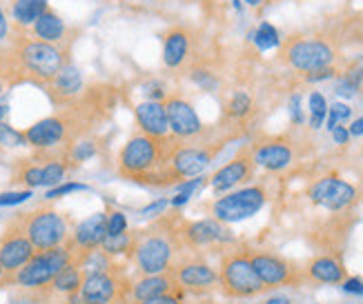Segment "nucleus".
<instances>
[{
    "mask_svg": "<svg viewBox=\"0 0 363 304\" xmlns=\"http://www.w3.org/2000/svg\"><path fill=\"white\" fill-rule=\"evenodd\" d=\"M67 65V52L60 45L18 36L5 52H0V78L9 83L50 85Z\"/></svg>",
    "mask_w": 363,
    "mask_h": 304,
    "instance_id": "1",
    "label": "nucleus"
},
{
    "mask_svg": "<svg viewBox=\"0 0 363 304\" xmlns=\"http://www.w3.org/2000/svg\"><path fill=\"white\" fill-rule=\"evenodd\" d=\"M179 147L174 136L152 138L143 131L134 134L118 156V173L132 182H147L152 185L161 169L167 165V160Z\"/></svg>",
    "mask_w": 363,
    "mask_h": 304,
    "instance_id": "2",
    "label": "nucleus"
},
{
    "mask_svg": "<svg viewBox=\"0 0 363 304\" xmlns=\"http://www.w3.org/2000/svg\"><path fill=\"white\" fill-rule=\"evenodd\" d=\"M72 260H74V255H72L69 242L62 245V247H56V249L36 251L34 255H31V260L18 271V274L11 276V280L18 286H23V289L40 291V289H47V286H52L54 278Z\"/></svg>",
    "mask_w": 363,
    "mask_h": 304,
    "instance_id": "3",
    "label": "nucleus"
},
{
    "mask_svg": "<svg viewBox=\"0 0 363 304\" xmlns=\"http://www.w3.org/2000/svg\"><path fill=\"white\" fill-rule=\"evenodd\" d=\"M177 233H161V231H145L134 235V262L143 276L165 274L172 269L177 253Z\"/></svg>",
    "mask_w": 363,
    "mask_h": 304,
    "instance_id": "4",
    "label": "nucleus"
},
{
    "mask_svg": "<svg viewBox=\"0 0 363 304\" xmlns=\"http://www.w3.org/2000/svg\"><path fill=\"white\" fill-rule=\"evenodd\" d=\"M21 225L34 245L36 251L56 249L69 242V225L67 218L54 209H36L31 214H18Z\"/></svg>",
    "mask_w": 363,
    "mask_h": 304,
    "instance_id": "5",
    "label": "nucleus"
},
{
    "mask_svg": "<svg viewBox=\"0 0 363 304\" xmlns=\"http://www.w3.org/2000/svg\"><path fill=\"white\" fill-rule=\"evenodd\" d=\"M83 131V122L76 118L74 111H60V114L47 116L38 122H34L25 134V140L29 147L47 151L58 145H65L74 136Z\"/></svg>",
    "mask_w": 363,
    "mask_h": 304,
    "instance_id": "6",
    "label": "nucleus"
},
{
    "mask_svg": "<svg viewBox=\"0 0 363 304\" xmlns=\"http://www.w3.org/2000/svg\"><path fill=\"white\" fill-rule=\"evenodd\" d=\"M212 158H214V151H210V149L179 145L152 185L154 187H169V185L177 187L189 178H196V175H201L210 167Z\"/></svg>",
    "mask_w": 363,
    "mask_h": 304,
    "instance_id": "7",
    "label": "nucleus"
},
{
    "mask_svg": "<svg viewBox=\"0 0 363 304\" xmlns=\"http://www.w3.org/2000/svg\"><path fill=\"white\" fill-rule=\"evenodd\" d=\"M218 282L232 298H255L265 291L247 253H230L223 258L218 271Z\"/></svg>",
    "mask_w": 363,
    "mask_h": 304,
    "instance_id": "8",
    "label": "nucleus"
},
{
    "mask_svg": "<svg viewBox=\"0 0 363 304\" xmlns=\"http://www.w3.org/2000/svg\"><path fill=\"white\" fill-rule=\"evenodd\" d=\"M267 202L265 189L263 187H243L239 191L225 194L223 198H216L212 204V218L223 222V225H232V222H243L252 216H257Z\"/></svg>",
    "mask_w": 363,
    "mask_h": 304,
    "instance_id": "9",
    "label": "nucleus"
},
{
    "mask_svg": "<svg viewBox=\"0 0 363 304\" xmlns=\"http://www.w3.org/2000/svg\"><path fill=\"white\" fill-rule=\"evenodd\" d=\"M36 253L34 245L29 242V238L21 225L18 218L9 220L5 233L0 235V262H3L5 274L11 278L31 260V255Z\"/></svg>",
    "mask_w": 363,
    "mask_h": 304,
    "instance_id": "10",
    "label": "nucleus"
},
{
    "mask_svg": "<svg viewBox=\"0 0 363 304\" xmlns=\"http://www.w3.org/2000/svg\"><path fill=\"white\" fill-rule=\"evenodd\" d=\"M247 255L259 280L265 284V289H274V286H296L303 280L301 271L286 258H279V255L263 253V251L247 253Z\"/></svg>",
    "mask_w": 363,
    "mask_h": 304,
    "instance_id": "11",
    "label": "nucleus"
},
{
    "mask_svg": "<svg viewBox=\"0 0 363 304\" xmlns=\"http://www.w3.org/2000/svg\"><path fill=\"white\" fill-rule=\"evenodd\" d=\"M308 198L328 211H345L354 204L357 189L339 175H325L308 189Z\"/></svg>",
    "mask_w": 363,
    "mask_h": 304,
    "instance_id": "12",
    "label": "nucleus"
},
{
    "mask_svg": "<svg viewBox=\"0 0 363 304\" xmlns=\"http://www.w3.org/2000/svg\"><path fill=\"white\" fill-rule=\"evenodd\" d=\"M286 58L296 71L312 74L333 65L335 52L325 40H292L286 49Z\"/></svg>",
    "mask_w": 363,
    "mask_h": 304,
    "instance_id": "13",
    "label": "nucleus"
},
{
    "mask_svg": "<svg viewBox=\"0 0 363 304\" xmlns=\"http://www.w3.org/2000/svg\"><path fill=\"white\" fill-rule=\"evenodd\" d=\"M165 114H167V124L169 131L177 140H192L203 134V122L196 114L194 105L181 98V95H169L165 98Z\"/></svg>",
    "mask_w": 363,
    "mask_h": 304,
    "instance_id": "14",
    "label": "nucleus"
},
{
    "mask_svg": "<svg viewBox=\"0 0 363 304\" xmlns=\"http://www.w3.org/2000/svg\"><path fill=\"white\" fill-rule=\"evenodd\" d=\"M177 240H181L187 247H208V245H225L234 242L232 231L214 218H203L187 222L177 231Z\"/></svg>",
    "mask_w": 363,
    "mask_h": 304,
    "instance_id": "15",
    "label": "nucleus"
},
{
    "mask_svg": "<svg viewBox=\"0 0 363 304\" xmlns=\"http://www.w3.org/2000/svg\"><path fill=\"white\" fill-rule=\"evenodd\" d=\"M105 238H107V214L105 211H99V214L89 216L87 220H83L69 238V247H72V255H74L72 262H76L81 255H85L94 249H101Z\"/></svg>",
    "mask_w": 363,
    "mask_h": 304,
    "instance_id": "16",
    "label": "nucleus"
},
{
    "mask_svg": "<svg viewBox=\"0 0 363 304\" xmlns=\"http://www.w3.org/2000/svg\"><path fill=\"white\" fill-rule=\"evenodd\" d=\"M181 289L203 291L218 282V271L203 260H183L169 269Z\"/></svg>",
    "mask_w": 363,
    "mask_h": 304,
    "instance_id": "17",
    "label": "nucleus"
},
{
    "mask_svg": "<svg viewBox=\"0 0 363 304\" xmlns=\"http://www.w3.org/2000/svg\"><path fill=\"white\" fill-rule=\"evenodd\" d=\"M252 175H255L252 153H239L234 160H230L228 165H223L212 175L210 185H212L214 194H225V191H232L234 187L247 182Z\"/></svg>",
    "mask_w": 363,
    "mask_h": 304,
    "instance_id": "18",
    "label": "nucleus"
},
{
    "mask_svg": "<svg viewBox=\"0 0 363 304\" xmlns=\"http://www.w3.org/2000/svg\"><path fill=\"white\" fill-rule=\"evenodd\" d=\"M121 291V280L112 271L103 274H83L81 298L85 304H109Z\"/></svg>",
    "mask_w": 363,
    "mask_h": 304,
    "instance_id": "19",
    "label": "nucleus"
},
{
    "mask_svg": "<svg viewBox=\"0 0 363 304\" xmlns=\"http://www.w3.org/2000/svg\"><path fill=\"white\" fill-rule=\"evenodd\" d=\"M292 147L283 140H270V142H261L252 151V163L265 171H283L292 165Z\"/></svg>",
    "mask_w": 363,
    "mask_h": 304,
    "instance_id": "20",
    "label": "nucleus"
},
{
    "mask_svg": "<svg viewBox=\"0 0 363 304\" xmlns=\"http://www.w3.org/2000/svg\"><path fill=\"white\" fill-rule=\"evenodd\" d=\"M47 91H50L52 100L58 103V105L76 100L78 93L83 91V74H81V69L67 62V65L60 69V74L52 80L50 85H47Z\"/></svg>",
    "mask_w": 363,
    "mask_h": 304,
    "instance_id": "21",
    "label": "nucleus"
},
{
    "mask_svg": "<svg viewBox=\"0 0 363 304\" xmlns=\"http://www.w3.org/2000/svg\"><path fill=\"white\" fill-rule=\"evenodd\" d=\"M134 114H136V122L143 134H147L152 138H165L169 134L167 114H165L163 103H156V100L140 103V105H136Z\"/></svg>",
    "mask_w": 363,
    "mask_h": 304,
    "instance_id": "22",
    "label": "nucleus"
},
{
    "mask_svg": "<svg viewBox=\"0 0 363 304\" xmlns=\"http://www.w3.org/2000/svg\"><path fill=\"white\" fill-rule=\"evenodd\" d=\"M181 289L177 284L172 271H165V274H156V276H143L138 282H134L132 286V296L136 302H145L159 296H172V291Z\"/></svg>",
    "mask_w": 363,
    "mask_h": 304,
    "instance_id": "23",
    "label": "nucleus"
},
{
    "mask_svg": "<svg viewBox=\"0 0 363 304\" xmlns=\"http://www.w3.org/2000/svg\"><path fill=\"white\" fill-rule=\"evenodd\" d=\"M306 278L317 284H341L345 280V267L335 255H319L306 267Z\"/></svg>",
    "mask_w": 363,
    "mask_h": 304,
    "instance_id": "24",
    "label": "nucleus"
},
{
    "mask_svg": "<svg viewBox=\"0 0 363 304\" xmlns=\"http://www.w3.org/2000/svg\"><path fill=\"white\" fill-rule=\"evenodd\" d=\"M189 54V36L185 29H169L163 40V62L167 69H179Z\"/></svg>",
    "mask_w": 363,
    "mask_h": 304,
    "instance_id": "25",
    "label": "nucleus"
},
{
    "mask_svg": "<svg viewBox=\"0 0 363 304\" xmlns=\"http://www.w3.org/2000/svg\"><path fill=\"white\" fill-rule=\"evenodd\" d=\"M31 31H34V38L36 40L50 42V45H60L62 40H65L67 27H65V21H62L56 11L47 9L40 16V18L34 25H31Z\"/></svg>",
    "mask_w": 363,
    "mask_h": 304,
    "instance_id": "26",
    "label": "nucleus"
},
{
    "mask_svg": "<svg viewBox=\"0 0 363 304\" xmlns=\"http://www.w3.org/2000/svg\"><path fill=\"white\" fill-rule=\"evenodd\" d=\"M47 9H50L47 0H13L11 16L18 27H31Z\"/></svg>",
    "mask_w": 363,
    "mask_h": 304,
    "instance_id": "27",
    "label": "nucleus"
},
{
    "mask_svg": "<svg viewBox=\"0 0 363 304\" xmlns=\"http://www.w3.org/2000/svg\"><path fill=\"white\" fill-rule=\"evenodd\" d=\"M81 284H83V271L81 267H78L76 262H69L65 269L60 271V274L54 278L52 286L50 289L58 296H72L76 291H81Z\"/></svg>",
    "mask_w": 363,
    "mask_h": 304,
    "instance_id": "28",
    "label": "nucleus"
},
{
    "mask_svg": "<svg viewBox=\"0 0 363 304\" xmlns=\"http://www.w3.org/2000/svg\"><path fill=\"white\" fill-rule=\"evenodd\" d=\"M250 38L255 40V45L259 47L261 52H267V49H274V47L281 45V36H279V31L274 25L270 23H261L257 27V31H252Z\"/></svg>",
    "mask_w": 363,
    "mask_h": 304,
    "instance_id": "29",
    "label": "nucleus"
},
{
    "mask_svg": "<svg viewBox=\"0 0 363 304\" xmlns=\"http://www.w3.org/2000/svg\"><path fill=\"white\" fill-rule=\"evenodd\" d=\"M65 173H67V165H65V158L58 160V158H52L47 160L43 165V187H58L65 180Z\"/></svg>",
    "mask_w": 363,
    "mask_h": 304,
    "instance_id": "30",
    "label": "nucleus"
},
{
    "mask_svg": "<svg viewBox=\"0 0 363 304\" xmlns=\"http://www.w3.org/2000/svg\"><path fill=\"white\" fill-rule=\"evenodd\" d=\"M134 235L136 233H121V235H107L105 242L101 245V249L114 258V255H123V253H130L134 251Z\"/></svg>",
    "mask_w": 363,
    "mask_h": 304,
    "instance_id": "31",
    "label": "nucleus"
},
{
    "mask_svg": "<svg viewBox=\"0 0 363 304\" xmlns=\"http://www.w3.org/2000/svg\"><path fill=\"white\" fill-rule=\"evenodd\" d=\"M308 107H310V127L312 129H321L328 118V103L323 98V93L312 91L308 98Z\"/></svg>",
    "mask_w": 363,
    "mask_h": 304,
    "instance_id": "32",
    "label": "nucleus"
},
{
    "mask_svg": "<svg viewBox=\"0 0 363 304\" xmlns=\"http://www.w3.org/2000/svg\"><path fill=\"white\" fill-rule=\"evenodd\" d=\"M250 109H252V98H250V93L245 91H236L230 103H228V116L230 118H245L250 114Z\"/></svg>",
    "mask_w": 363,
    "mask_h": 304,
    "instance_id": "33",
    "label": "nucleus"
},
{
    "mask_svg": "<svg viewBox=\"0 0 363 304\" xmlns=\"http://www.w3.org/2000/svg\"><path fill=\"white\" fill-rule=\"evenodd\" d=\"M94 156H96V142H91V140L74 142V145H69V149H67V158L72 163H87V160H91Z\"/></svg>",
    "mask_w": 363,
    "mask_h": 304,
    "instance_id": "34",
    "label": "nucleus"
},
{
    "mask_svg": "<svg viewBox=\"0 0 363 304\" xmlns=\"http://www.w3.org/2000/svg\"><path fill=\"white\" fill-rule=\"evenodd\" d=\"M23 145H27L25 134L18 131V129H13L11 124H7V122L0 120V147L13 149V147H23Z\"/></svg>",
    "mask_w": 363,
    "mask_h": 304,
    "instance_id": "35",
    "label": "nucleus"
},
{
    "mask_svg": "<svg viewBox=\"0 0 363 304\" xmlns=\"http://www.w3.org/2000/svg\"><path fill=\"white\" fill-rule=\"evenodd\" d=\"M352 116V109L345 105V103H335L333 107H328V129L333 131L337 124H343L345 120H348Z\"/></svg>",
    "mask_w": 363,
    "mask_h": 304,
    "instance_id": "36",
    "label": "nucleus"
},
{
    "mask_svg": "<svg viewBox=\"0 0 363 304\" xmlns=\"http://www.w3.org/2000/svg\"><path fill=\"white\" fill-rule=\"evenodd\" d=\"M189 78H192V83L196 87H201L203 91H214L218 87V78L208 69H194L192 74H189Z\"/></svg>",
    "mask_w": 363,
    "mask_h": 304,
    "instance_id": "37",
    "label": "nucleus"
},
{
    "mask_svg": "<svg viewBox=\"0 0 363 304\" xmlns=\"http://www.w3.org/2000/svg\"><path fill=\"white\" fill-rule=\"evenodd\" d=\"M76 191H87V185L83 182H62L58 187H52L50 191L45 194L47 200H58V198H65L69 194H76Z\"/></svg>",
    "mask_w": 363,
    "mask_h": 304,
    "instance_id": "38",
    "label": "nucleus"
},
{
    "mask_svg": "<svg viewBox=\"0 0 363 304\" xmlns=\"http://www.w3.org/2000/svg\"><path fill=\"white\" fill-rule=\"evenodd\" d=\"M121 233H128V216L116 209L107 216V235H121Z\"/></svg>",
    "mask_w": 363,
    "mask_h": 304,
    "instance_id": "39",
    "label": "nucleus"
},
{
    "mask_svg": "<svg viewBox=\"0 0 363 304\" xmlns=\"http://www.w3.org/2000/svg\"><path fill=\"white\" fill-rule=\"evenodd\" d=\"M31 196H34V191H31V189H23V191H5V194H0V206H16V204H23V202H27Z\"/></svg>",
    "mask_w": 363,
    "mask_h": 304,
    "instance_id": "40",
    "label": "nucleus"
},
{
    "mask_svg": "<svg viewBox=\"0 0 363 304\" xmlns=\"http://www.w3.org/2000/svg\"><path fill=\"white\" fill-rule=\"evenodd\" d=\"M290 118L294 124H303L306 116H303V109H301V95L294 93L290 98Z\"/></svg>",
    "mask_w": 363,
    "mask_h": 304,
    "instance_id": "41",
    "label": "nucleus"
},
{
    "mask_svg": "<svg viewBox=\"0 0 363 304\" xmlns=\"http://www.w3.org/2000/svg\"><path fill=\"white\" fill-rule=\"evenodd\" d=\"M337 95H341V98H352V95H357V91H359V87L354 85V83H350L348 78H343L341 76V80L337 83Z\"/></svg>",
    "mask_w": 363,
    "mask_h": 304,
    "instance_id": "42",
    "label": "nucleus"
},
{
    "mask_svg": "<svg viewBox=\"0 0 363 304\" xmlns=\"http://www.w3.org/2000/svg\"><path fill=\"white\" fill-rule=\"evenodd\" d=\"M165 206H169V200L167 198H161V200L150 202L147 206H143V209H140V216H145V218H150V216H161V211L165 209Z\"/></svg>",
    "mask_w": 363,
    "mask_h": 304,
    "instance_id": "43",
    "label": "nucleus"
},
{
    "mask_svg": "<svg viewBox=\"0 0 363 304\" xmlns=\"http://www.w3.org/2000/svg\"><path fill=\"white\" fill-rule=\"evenodd\" d=\"M341 289L345 293H352V296H363V280L361 278H345L341 282Z\"/></svg>",
    "mask_w": 363,
    "mask_h": 304,
    "instance_id": "44",
    "label": "nucleus"
},
{
    "mask_svg": "<svg viewBox=\"0 0 363 304\" xmlns=\"http://www.w3.org/2000/svg\"><path fill=\"white\" fill-rule=\"evenodd\" d=\"M192 198H194V191H177V196L169 200V206L172 209H181V206L187 204Z\"/></svg>",
    "mask_w": 363,
    "mask_h": 304,
    "instance_id": "45",
    "label": "nucleus"
},
{
    "mask_svg": "<svg viewBox=\"0 0 363 304\" xmlns=\"http://www.w3.org/2000/svg\"><path fill=\"white\" fill-rule=\"evenodd\" d=\"M337 71L333 69V67H325V69H319V71H312V74H308L306 76V80L308 83H321V80H328V78H333Z\"/></svg>",
    "mask_w": 363,
    "mask_h": 304,
    "instance_id": "46",
    "label": "nucleus"
},
{
    "mask_svg": "<svg viewBox=\"0 0 363 304\" xmlns=\"http://www.w3.org/2000/svg\"><path fill=\"white\" fill-rule=\"evenodd\" d=\"M333 138H335V142L337 145H348V140H350V131H348V127H343V124H337L333 131Z\"/></svg>",
    "mask_w": 363,
    "mask_h": 304,
    "instance_id": "47",
    "label": "nucleus"
},
{
    "mask_svg": "<svg viewBox=\"0 0 363 304\" xmlns=\"http://www.w3.org/2000/svg\"><path fill=\"white\" fill-rule=\"evenodd\" d=\"M138 304H181L177 296H159V298H152L145 302H138Z\"/></svg>",
    "mask_w": 363,
    "mask_h": 304,
    "instance_id": "48",
    "label": "nucleus"
},
{
    "mask_svg": "<svg viewBox=\"0 0 363 304\" xmlns=\"http://www.w3.org/2000/svg\"><path fill=\"white\" fill-rule=\"evenodd\" d=\"M9 36V23H7V16L0 7V42H5V38Z\"/></svg>",
    "mask_w": 363,
    "mask_h": 304,
    "instance_id": "49",
    "label": "nucleus"
},
{
    "mask_svg": "<svg viewBox=\"0 0 363 304\" xmlns=\"http://www.w3.org/2000/svg\"><path fill=\"white\" fill-rule=\"evenodd\" d=\"M348 131H350V136H354V138H361V136H363V116L357 118V120L348 127Z\"/></svg>",
    "mask_w": 363,
    "mask_h": 304,
    "instance_id": "50",
    "label": "nucleus"
},
{
    "mask_svg": "<svg viewBox=\"0 0 363 304\" xmlns=\"http://www.w3.org/2000/svg\"><path fill=\"white\" fill-rule=\"evenodd\" d=\"M263 304H292V300L286 296H272V298H267Z\"/></svg>",
    "mask_w": 363,
    "mask_h": 304,
    "instance_id": "51",
    "label": "nucleus"
},
{
    "mask_svg": "<svg viewBox=\"0 0 363 304\" xmlns=\"http://www.w3.org/2000/svg\"><path fill=\"white\" fill-rule=\"evenodd\" d=\"M7 111H9V107H7V105H0V120H3V118L7 116Z\"/></svg>",
    "mask_w": 363,
    "mask_h": 304,
    "instance_id": "52",
    "label": "nucleus"
},
{
    "mask_svg": "<svg viewBox=\"0 0 363 304\" xmlns=\"http://www.w3.org/2000/svg\"><path fill=\"white\" fill-rule=\"evenodd\" d=\"M263 3V0H245V5H250V7H259Z\"/></svg>",
    "mask_w": 363,
    "mask_h": 304,
    "instance_id": "53",
    "label": "nucleus"
},
{
    "mask_svg": "<svg viewBox=\"0 0 363 304\" xmlns=\"http://www.w3.org/2000/svg\"><path fill=\"white\" fill-rule=\"evenodd\" d=\"M5 276H7V274H5V269H3V262H0V282L5 280Z\"/></svg>",
    "mask_w": 363,
    "mask_h": 304,
    "instance_id": "54",
    "label": "nucleus"
},
{
    "mask_svg": "<svg viewBox=\"0 0 363 304\" xmlns=\"http://www.w3.org/2000/svg\"><path fill=\"white\" fill-rule=\"evenodd\" d=\"M0 93H3V78H0Z\"/></svg>",
    "mask_w": 363,
    "mask_h": 304,
    "instance_id": "55",
    "label": "nucleus"
}]
</instances>
